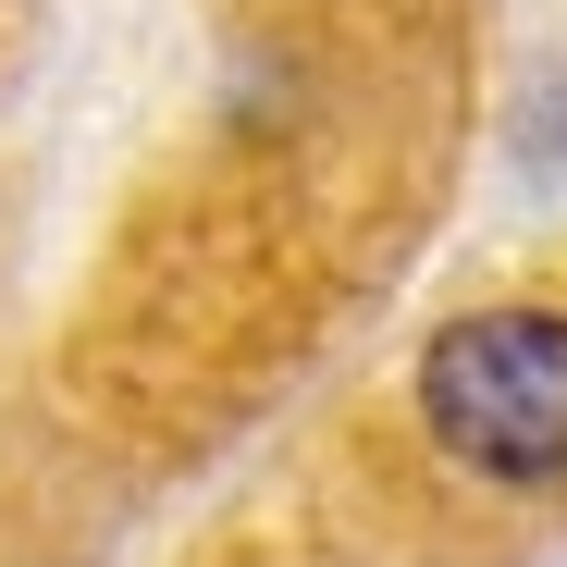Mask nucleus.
<instances>
[{
	"label": "nucleus",
	"mask_w": 567,
	"mask_h": 567,
	"mask_svg": "<svg viewBox=\"0 0 567 567\" xmlns=\"http://www.w3.org/2000/svg\"><path fill=\"white\" fill-rule=\"evenodd\" d=\"M420 420L456 468L567 482V321L555 309H468L420 346Z\"/></svg>",
	"instance_id": "nucleus-1"
}]
</instances>
